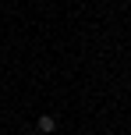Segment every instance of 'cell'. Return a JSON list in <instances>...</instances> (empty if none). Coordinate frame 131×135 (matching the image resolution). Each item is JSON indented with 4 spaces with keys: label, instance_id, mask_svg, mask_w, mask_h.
<instances>
[{
    "label": "cell",
    "instance_id": "6da1fadb",
    "mask_svg": "<svg viewBox=\"0 0 131 135\" xmlns=\"http://www.w3.org/2000/svg\"><path fill=\"white\" fill-rule=\"evenodd\" d=\"M53 128H57V121H53V117H50V114H43L39 121H35V132H39V135H50Z\"/></svg>",
    "mask_w": 131,
    "mask_h": 135
}]
</instances>
